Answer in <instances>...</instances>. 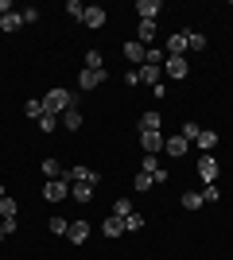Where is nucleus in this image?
I'll return each instance as SVG.
<instances>
[{
    "mask_svg": "<svg viewBox=\"0 0 233 260\" xmlns=\"http://www.w3.org/2000/svg\"><path fill=\"white\" fill-rule=\"evenodd\" d=\"M74 105H78V93H74V89H62V86L47 89V98H43V109L51 113V117H62V113L74 109Z\"/></svg>",
    "mask_w": 233,
    "mask_h": 260,
    "instance_id": "nucleus-1",
    "label": "nucleus"
},
{
    "mask_svg": "<svg viewBox=\"0 0 233 260\" xmlns=\"http://www.w3.org/2000/svg\"><path fill=\"white\" fill-rule=\"evenodd\" d=\"M218 171H222V163L214 159V152H202L198 155V179H202V186H206V183H218Z\"/></svg>",
    "mask_w": 233,
    "mask_h": 260,
    "instance_id": "nucleus-2",
    "label": "nucleus"
},
{
    "mask_svg": "<svg viewBox=\"0 0 233 260\" xmlns=\"http://www.w3.org/2000/svg\"><path fill=\"white\" fill-rule=\"evenodd\" d=\"M101 175H93V179H82V183H70V202H89L93 198V190H97Z\"/></svg>",
    "mask_w": 233,
    "mask_h": 260,
    "instance_id": "nucleus-3",
    "label": "nucleus"
},
{
    "mask_svg": "<svg viewBox=\"0 0 233 260\" xmlns=\"http://www.w3.org/2000/svg\"><path fill=\"white\" fill-rule=\"evenodd\" d=\"M43 198L47 202H66L70 198V183L66 179H47L43 183Z\"/></svg>",
    "mask_w": 233,
    "mask_h": 260,
    "instance_id": "nucleus-4",
    "label": "nucleus"
},
{
    "mask_svg": "<svg viewBox=\"0 0 233 260\" xmlns=\"http://www.w3.org/2000/svg\"><path fill=\"white\" fill-rule=\"evenodd\" d=\"M163 51H167V58H183V54L190 51L187 31H171V35H167V47H163Z\"/></svg>",
    "mask_w": 233,
    "mask_h": 260,
    "instance_id": "nucleus-5",
    "label": "nucleus"
},
{
    "mask_svg": "<svg viewBox=\"0 0 233 260\" xmlns=\"http://www.w3.org/2000/svg\"><path fill=\"white\" fill-rule=\"evenodd\" d=\"M163 132H140V148H144V155H159L163 152Z\"/></svg>",
    "mask_w": 233,
    "mask_h": 260,
    "instance_id": "nucleus-6",
    "label": "nucleus"
},
{
    "mask_svg": "<svg viewBox=\"0 0 233 260\" xmlns=\"http://www.w3.org/2000/svg\"><path fill=\"white\" fill-rule=\"evenodd\" d=\"M163 74H167V78H175V82H183V78L190 74L187 58H163Z\"/></svg>",
    "mask_w": 233,
    "mask_h": 260,
    "instance_id": "nucleus-7",
    "label": "nucleus"
},
{
    "mask_svg": "<svg viewBox=\"0 0 233 260\" xmlns=\"http://www.w3.org/2000/svg\"><path fill=\"white\" fill-rule=\"evenodd\" d=\"M101 82H105V70H82V74H78V89H97Z\"/></svg>",
    "mask_w": 233,
    "mask_h": 260,
    "instance_id": "nucleus-8",
    "label": "nucleus"
},
{
    "mask_svg": "<svg viewBox=\"0 0 233 260\" xmlns=\"http://www.w3.org/2000/svg\"><path fill=\"white\" fill-rule=\"evenodd\" d=\"M163 152L171 155V159H183V155L190 152V144L183 140V136H167V140H163Z\"/></svg>",
    "mask_w": 233,
    "mask_h": 260,
    "instance_id": "nucleus-9",
    "label": "nucleus"
},
{
    "mask_svg": "<svg viewBox=\"0 0 233 260\" xmlns=\"http://www.w3.org/2000/svg\"><path fill=\"white\" fill-rule=\"evenodd\" d=\"M124 58H128L132 66H144V62H148V47L132 39V43H124Z\"/></svg>",
    "mask_w": 233,
    "mask_h": 260,
    "instance_id": "nucleus-10",
    "label": "nucleus"
},
{
    "mask_svg": "<svg viewBox=\"0 0 233 260\" xmlns=\"http://www.w3.org/2000/svg\"><path fill=\"white\" fill-rule=\"evenodd\" d=\"M136 12H140V20H152L155 23V16L163 12V0H136Z\"/></svg>",
    "mask_w": 233,
    "mask_h": 260,
    "instance_id": "nucleus-11",
    "label": "nucleus"
},
{
    "mask_svg": "<svg viewBox=\"0 0 233 260\" xmlns=\"http://www.w3.org/2000/svg\"><path fill=\"white\" fill-rule=\"evenodd\" d=\"M86 27H93V31H101V27H105V8H97V4H89L86 8Z\"/></svg>",
    "mask_w": 233,
    "mask_h": 260,
    "instance_id": "nucleus-12",
    "label": "nucleus"
},
{
    "mask_svg": "<svg viewBox=\"0 0 233 260\" xmlns=\"http://www.w3.org/2000/svg\"><path fill=\"white\" fill-rule=\"evenodd\" d=\"M86 237H89V225H86V221H70V229H66V241H70V245H86Z\"/></svg>",
    "mask_w": 233,
    "mask_h": 260,
    "instance_id": "nucleus-13",
    "label": "nucleus"
},
{
    "mask_svg": "<svg viewBox=\"0 0 233 260\" xmlns=\"http://www.w3.org/2000/svg\"><path fill=\"white\" fill-rule=\"evenodd\" d=\"M159 78H163V66H140V86H159Z\"/></svg>",
    "mask_w": 233,
    "mask_h": 260,
    "instance_id": "nucleus-14",
    "label": "nucleus"
},
{
    "mask_svg": "<svg viewBox=\"0 0 233 260\" xmlns=\"http://www.w3.org/2000/svg\"><path fill=\"white\" fill-rule=\"evenodd\" d=\"M159 128H163V117L155 109H148L144 117H140V132H159Z\"/></svg>",
    "mask_w": 233,
    "mask_h": 260,
    "instance_id": "nucleus-15",
    "label": "nucleus"
},
{
    "mask_svg": "<svg viewBox=\"0 0 233 260\" xmlns=\"http://www.w3.org/2000/svg\"><path fill=\"white\" fill-rule=\"evenodd\" d=\"M136 43H155V23L152 20H140V27H136Z\"/></svg>",
    "mask_w": 233,
    "mask_h": 260,
    "instance_id": "nucleus-16",
    "label": "nucleus"
},
{
    "mask_svg": "<svg viewBox=\"0 0 233 260\" xmlns=\"http://www.w3.org/2000/svg\"><path fill=\"white\" fill-rule=\"evenodd\" d=\"M101 233H105V237H121L124 233V217H105V225H101Z\"/></svg>",
    "mask_w": 233,
    "mask_h": 260,
    "instance_id": "nucleus-17",
    "label": "nucleus"
},
{
    "mask_svg": "<svg viewBox=\"0 0 233 260\" xmlns=\"http://www.w3.org/2000/svg\"><path fill=\"white\" fill-rule=\"evenodd\" d=\"M58 124H62V128H82V113H78V105L74 109H66V113H62V117H58Z\"/></svg>",
    "mask_w": 233,
    "mask_h": 260,
    "instance_id": "nucleus-18",
    "label": "nucleus"
},
{
    "mask_svg": "<svg viewBox=\"0 0 233 260\" xmlns=\"http://www.w3.org/2000/svg\"><path fill=\"white\" fill-rule=\"evenodd\" d=\"M194 144H198L202 152H214V148H218V132H214V128H202V132H198V140H194Z\"/></svg>",
    "mask_w": 233,
    "mask_h": 260,
    "instance_id": "nucleus-19",
    "label": "nucleus"
},
{
    "mask_svg": "<svg viewBox=\"0 0 233 260\" xmlns=\"http://www.w3.org/2000/svg\"><path fill=\"white\" fill-rule=\"evenodd\" d=\"M23 27V16L20 12H8V16H0V31H20Z\"/></svg>",
    "mask_w": 233,
    "mask_h": 260,
    "instance_id": "nucleus-20",
    "label": "nucleus"
},
{
    "mask_svg": "<svg viewBox=\"0 0 233 260\" xmlns=\"http://www.w3.org/2000/svg\"><path fill=\"white\" fill-rule=\"evenodd\" d=\"M82 70H105V54L101 51H86V66Z\"/></svg>",
    "mask_w": 233,
    "mask_h": 260,
    "instance_id": "nucleus-21",
    "label": "nucleus"
},
{
    "mask_svg": "<svg viewBox=\"0 0 233 260\" xmlns=\"http://www.w3.org/2000/svg\"><path fill=\"white\" fill-rule=\"evenodd\" d=\"M43 175H47V179H62V175H66V167H62L58 159H43Z\"/></svg>",
    "mask_w": 233,
    "mask_h": 260,
    "instance_id": "nucleus-22",
    "label": "nucleus"
},
{
    "mask_svg": "<svg viewBox=\"0 0 233 260\" xmlns=\"http://www.w3.org/2000/svg\"><path fill=\"white\" fill-rule=\"evenodd\" d=\"M144 225H148L144 214H128V217H124V233H136V229H144Z\"/></svg>",
    "mask_w": 233,
    "mask_h": 260,
    "instance_id": "nucleus-23",
    "label": "nucleus"
},
{
    "mask_svg": "<svg viewBox=\"0 0 233 260\" xmlns=\"http://www.w3.org/2000/svg\"><path fill=\"white\" fill-rule=\"evenodd\" d=\"M23 113H27V117H31V120H39V117H43V113H47V109H43V98H31V101H27V105H23Z\"/></svg>",
    "mask_w": 233,
    "mask_h": 260,
    "instance_id": "nucleus-24",
    "label": "nucleus"
},
{
    "mask_svg": "<svg viewBox=\"0 0 233 260\" xmlns=\"http://www.w3.org/2000/svg\"><path fill=\"white\" fill-rule=\"evenodd\" d=\"M128 214H136V210H132V198H117V206H113V217H128Z\"/></svg>",
    "mask_w": 233,
    "mask_h": 260,
    "instance_id": "nucleus-25",
    "label": "nucleus"
},
{
    "mask_svg": "<svg viewBox=\"0 0 233 260\" xmlns=\"http://www.w3.org/2000/svg\"><path fill=\"white\" fill-rule=\"evenodd\" d=\"M187 43H190V51H206V47H210L202 31H187Z\"/></svg>",
    "mask_w": 233,
    "mask_h": 260,
    "instance_id": "nucleus-26",
    "label": "nucleus"
},
{
    "mask_svg": "<svg viewBox=\"0 0 233 260\" xmlns=\"http://www.w3.org/2000/svg\"><path fill=\"white\" fill-rule=\"evenodd\" d=\"M198 206H206L202 194H198V190H187V194H183V210H198Z\"/></svg>",
    "mask_w": 233,
    "mask_h": 260,
    "instance_id": "nucleus-27",
    "label": "nucleus"
},
{
    "mask_svg": "<svg viewBox=\"0 0 233 260\" xmlns=\"http://www.w3.org/2000/svg\"><path fill=\"white\" fill-rule=\"evenodd\" d=\"M198 120H187V124H183V140H187V144H194V140H198Z\"/></svg>",
    "mask_w": 233,
    "mask_h": 260,
    "instance_id": "nucleus-28",
    "label": "nucleus"
},
{
    "mask_svg": "<svg viewBox=\"0 0 233 260\" xmlns=\"http://www.w3.org/2000/svg\"><path fill=\"white\" fill-rule=\"evenodd\" d=\"M66 229H70V221H66V217H51V233H55V237H66Z\"/></svg>",
    "mask_w": 233,
    "mask_h": 260,
    "instance_id": "nucleus-29",
    "label": "nucleus"
},
{
    "mask_svg": "<svg viewBox=\"0 0 233 260\" xmlns=\"http://www.w3.org/2000/svg\"><path fill=\"white\" fill-rule=\"evenodd\" d=\"M66 16H70V20H86V8H82V0H66Z\"/></svg>",
    "mask_w": 233,
    "mask_h": 260,
    "instance_id": "nucleus-30",
    "label": "nucleus"
},
{
    "mask_svg": "<svg viewBox=\"0 0 233 260\" xmlns=\"http://www.w3.org/2000/svg\"><path fill=\"white\" fill-rule=\"evenodd\" d=\"M198 194H202V202H218V198H222V190H218V183H206Z\"/></svg>",
    "mask_w": 233,
    "mask_h": 260,
    "instance_id": "nucleus-31",
    "label": "nucleus"
},
{
    "mask_svg": "<svg viewBox=\"0 0 233 260\" xmlns=\"http://www.w3.org/2000/svg\"><path fill=\"white\" fill-rule=\"evenodd\" d=\"M35 124H39V132H55V128H58V117H51V113H43V117L35 120Z\"/></svg>",
    "mask_w": 233,
    "mask_h": 260,
    "instance_id": "nucleus-32",
    "label": "nucleus"
},
{
    "mask_svg": "<svg viewBox=\"0 0 233 260\" xmlns=\"http://www.w3.org/2000/svg\"><path fill=\"white\" fill-rule=\"evenodd\" d=\"M4 217H16V198H0V221Z\"/></svg>",
    "mask_w": 233,
    "mask_h": 260,
    "instance_id": "nucleus-33",
    "label": "nucleus"
},
{
    "mask_svg": "<svg viewBox=\"0 0 233 260\" xmlns=\"http://www.w3.org/2000/svg\"><path fill=\"white\" fill-rule=\"evenodd\" d=\"M132 186L140 190V194H144V190H152L155 183H152V175H148V171H140V175H136V183H132Z\"/></svg>",
    "mask_w": 233,
    "mask_h": 260,
    "instance_id": "nucleus-34",
    "label": "nucleus"
},
{
    "mask_svg": "<svg viewBox=\"0 0 233 260\" xmlns=\"http://www.w3.org/2000/svg\"><path fill=\"white\" fill-rule=\"evenodd\" d=\"M148 175H152V183H155V186H163L167 179H171V175H167V167H152Z\"/></svg>",
    "mask_w": 233,
    "mask_h": 260,
    "instance_id": "nucleus-35",
    "label": "nucleus"
},
{
    "mask_svg": "<svg viewBox=\"0 0 233 260\" xmlns=\"http://www.w3.org/2000/svg\"><path fill=\"white\" fill-rule=\"evenodd\" d=\"M16 229H20V221H16V217H4V221H0V233H4V237H8V233H16Z\"/></svg>",
    "mask_w": 233,
    "mask_h": 260,
    "instance_id": "nucleus-36",
    "label": "nucleus"
},
{
    "mask_svg": "<svg viewBox=\"0 0 233 260\" xmlns=\"http://www.w3.org/2000/svg\"><path fill=\"white\" fill-rule=\"evenodd\" d=\"M20 16H23V23H35V20H39V8H23Z\"/></svg>",
    "mask_w": 233,
    "mask_h": 260,
    "instance_id": "nucleus-37",
    "label": "nucleus"
},
{
    "mask_svg": "<svg viewBox=\"0 0 233 260\" xmlns=\"http://www.w3.org/2000/svg\"><path fill=\"white\" fill-rule=\"evenodd\" d=\"M12 12V0H0V16H8Z\"/></svg>",
    "mask_w": 233,
    "mask_h": 260,
    "instance_id": "nucleus-38",
    "label": "nucleus"
},
{
    "mask_svg": "<svg viewBox=\"0 0 233 260\" xmlns=\"http://www.w3.org/2000/svg\"><path fill=\"white\" fill-rule=\"evenodd\" d=\"M0 198H4V186H0Z\"/></svg>",
    "mask_w": 233,
    "mask_h": 260,
    "instance_id": "nucleus-39",
    "label": "nucleus"
},
{
    "mask_svg": "<svg viewBox=\"0 0 233 260\" xmlns=\"http://www.w3.org/2000/svg\"><path fill=\"white\" fill-rule=\"evenodd\" d=\"M0 241H4V233H0Z\"/></svg>",
    "mask_w": 233,
    "mask_h": 260,
    "instance_id": "nucleus-40",
    "label": "nucleus"
}]
</instances>
